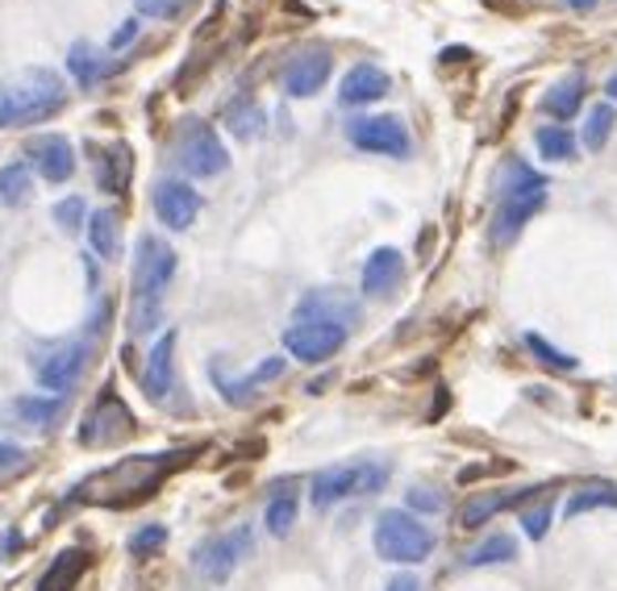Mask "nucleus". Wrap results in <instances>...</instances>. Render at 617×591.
I'll list each match as a JSON object with an SVG mask.
<instances>
[{
    "label": "nucleus",
    "mask_w": 617,
    "mask_h": 591,
    "mask_svg": "<svg viewBox=\"0 0 617 591\" xmlns=\"http://www.w3.org/2000/svg\"><path fill=\"white\" fill-rule=\"evenodd\" d=\"M184 463V454L176 450H155V454H126L113 466L96 471L92 479L80 484L75 500L84 504H105V508H129V504L155 496V487L164 484L167 475Z\"/></svg>",
    "instance_id": "obj_1"
},
{
    "label": "nucleus",
    "mask_w": 617,
    "mask_h": 591,
    "mask_svg": "<svg viewBox=\"0 0 617 591\" xmlns=\"http://www.w3.org/2000/svg\"><path fill=\"white\" fill-rule=\"evenodd\" d=\"M176 275V251L159 242L155 233H146L138 242V258H134V287H129V334L143 338L159 325V308H164V292Z\"/></svg>",
    "instance_id": "obj_2"
},
{
    "label": "nucleus",
    "mask_w": 617,
    "mask_h": 591,
    "mask_svg": "<svg viewBox=\"0 0 617 591\" xmlns=\"http://www.w3.org/2000/svg\"><path fill=\"white\" fill-rule=\"evenodd\" d=\"M67 101V88L51 67H30L18 80H9L0 88V126H25L59 113Z\"/></svg>",
    "instance_id": "obj_3"
},
{
    "label": "nucleus",
    "mask_w": 617,
    "mask_h": 591,
    "mask_svg": "<svg viewBox=\"0 0 617 591\" xmlns=\"http://www.w3.org/2000/svg\"><path fill=\"white\" fill-rule=\"evenodd\" d=\"M435 550V534L421 525L414 513H400V508H388L376 520V555L384 562H421Z\"/></svg>",
    "instance_id": "obj_4"
},
{
    "label": "nucleus",
    "mask_w": 617,
    "mask_h": 591,
    "mask_svg": "<svg viewBox=\"0 0 617 591\" xmlns=\"http://www.w3.org/2000/svg\"><path fill=\"white\" fill-rule=\"evenodd\" d=\"M388 479V463H351V466H330L313 479V504L330 508V504L346 500L351 492H380Z\"/></svg>",
    "instance_id": "obj_5"
},
{
    "label": "nucleus",
    "mask_w": 617,
    "mask_h": 591,
    "mask_svg": "<svg viewBox=\"0 0 617 591\" xmlns=\"http://www.w3.org/2000/svg\"><path fill=\"white\" fill-rule=\"evenodd\" d=\"M180 162L188 176H200V180H209V176H221L226 167H230V155H226V146L221 138L213 134V126H205V122H188L180 134Z\"/></svg>",
    "instance_id": "obj_6"
},
{
    "label": "nucleus",
    "mask_w": 617,
    "mask_h": 591,
    "mask_svg": "<svg viewBox=\"0 0 617 591\" xmlns=\"http://www.w3.org/2000/svg\"><path fill=\"white\" fill-rule=\"evenodd\" d=\"M129 433H134V416L122 404V395L105 392L96 400V409L88 412V421L80 425V442L84 446H122Z\"/></svg>",
    "instance_id": "obj_7"
},
{
    "label": "nucleus",
    "mask_w": 617,
    "mask_h": 591,
    "mask_svg": "<svg viewBox=\"0 0 617 591\" xmlns=\"http://www.w3.org/2000/svg\"><path fill=\"white\" fill-rule=\"evenodd\" d=\"M346 329L343 325H326V321H301L292 325L284 334V350H289L296 362H326L343 350Z\"/></svg>",
    "instance_id": "obj_8"
},
{
    "label": "nucleus",
    "mask_w": 617,
    "mask_h": 591,
    "mask_svg": "<svg viewBox=\"0 0 617 591\" xmlns=\"http://www.w3.org/2000/svg\"><path fill=\"white\" fill-rule=\"evenodd\" d=\"M247 555H251V529H247V525H238V529H230V534H221V538L200 546L197 550V571L205 574V579H213V583H226Z\"/></svg>",
    "instance_id": "obj_9"
},
{
    "label": "nucleus",
    "mask_w": 617,
    "mask_h": 591,
    "mask_svg": "<svg viewBox=\"0 0 617 591\" xmlns=\"http://www.w3.org/2000/svg\"><path fill=\"white\" fill-rule=\"evenodd\" d=\"M346 138L372 155H393V159L409 155V134L400 126V117H355L346 126Z\"/></svg>",
    "instance_id": "obj_10"
},
{
    "label": "nucleus",
    "mask_w": 617,
    "mask_h": 591,
    "mask_svg": "<svg viewBox=\"0 0 617 591\" xmlns=\"http://www.w3.org/2000/svg\"><path fill=\"white\" fill-rule=\"evenodd\" d=\"M84 367H88V341H63L34 362V376L42 388L67 392V388H75V379L84 376Z\"/></svg>",
    "instance_id": "obj_11"
},
{
    "label": "nucleus",
    "mask_w": 617,
    "mask_h": 591,
    "mask_svg": "<svg viewBox=\"0 0 617 591\" xmlns=\"http://www.w3.org/2000/svg\"><path fill=\"white\" fill-rule=\"evenodd\" d=\"M155 213H159V221H164L167 230L184 233L192 221H197L200 213V197L188 188V183L180 180H164L159 188H155Z\"/></svg>",
    "instance_id": "obj_12"
},
{
    "label": "nucleus",
    "mask_w": 617,
    "mask_h": 591,
    "mask_svg": "<svg viewBox=\"0 0 617 591\" xmlns=\"http://www.w3.org/2000/svg\"><path fill=\"white\" fill-rule=\"evenodd\" d=\"M30 159H34L38 176L46 183H67L75 171V150L72 143L63 138V134H42V138H34L30 143V150H25Z\"/></svg>",
    "instance_id": "obj_13"
},
{
    "label": "nucleus",
    "mask_w": 617,
    "mask_h": 591,
    "mask_svg": "<svg viewBox=\"0 0 617 591\" xmlns=\"http://www.w3.org/2000/svg\"><path fill=\"white\" fill-rule=\"evenodd\" d=\"M143 392L150 404H167L171 392H176V334L155 341L150 359H146V376H143Z\"/></svg>",
    "instance_id": "obj_14"
},
{
    "label": "nucleus",
    "mask_w": 617,
    "mask_h": 591,
    "mask_svg": "<svg viewBox=\"0 0 617 591\" xmlns=\"http://www.w3.org/2000/svg\"><path fill=\"white\" fill-rule=\"evenodd\" d=\"M330 67H334V59L326 51H305L296 54L289 63V72H284V92L289 96H317V88L330 80Z\"/></svg>",
    "instance_id": "obj_15"
},
{
    "label": "nucleus",
    "mask_w": 617,
    "mask_h": 591,
    "mask_svg": "<svg viewBox=\"0 0 617 591\" xmlns=\"http://www.w3.org/2000/svg\"><path fill=\"white\" fill-rule=\"evenodd\" d=\"M296 313H301L305 321L343 325V329H346V321H355V317H359L355 300H351V296H343L338 287H322V292H308Z\"/></svg>",
    "instance_id": "obj_16"
},
{
    "label": "nucleus",
    "mask_w": 617,
    "mask_h": 591,
    "mask_svg": "<svg viewBox=\"0 0 617 591\" xmlns=\"http://www.w3.org/2000/svg\"><path fill=\"white\" fill-rule=\"evenodd\" d=\"M546 204V192H530V197H501V213L492 221V238L505 246L517 233L526 230V221Z\"/></svg>",
    "instance_id": "obj_17"
},
{
    "label": "nucleus",
    "mask_w": 617,
    "mask_h": 591,
    "mask_svg": "<svg viewBox=\"0 0 617 591\" xmlns=\"http://www.w3.org/2000/svg\"><path fill=\"white\" fill-rule=\"evenodd\" d=\"M388 96V75L376 67V63H359L343 75V88H338V101L343 105H372V101H384Z\"/></svg>",
    "instance_id": "obj_18"
},
{
    "label": "nucleus",
    "mask_w": 617,
    "mask_h": 591,
    "mask_svg": "<svg viewBox=\"0 0 617 591\" xmlns=\"http://www.w3.org/2000/svg\"><path fill=\"white\" fill-rule=\"evenodd\" d=\"M400 275H405V258L393 246H380L364 263V292L367 296H393L400 287Z\"/></svg>",
    "instance_id": "obj_19"
},
{
    "label": "nucleus",
    "mask_w": 617,
    "mask_h": 591,
    "mask_svg": "<svg viewBox=\"0 0 617 591\" xmlns=\"http://www.w3.org/2000/svg\"><path fill=\"white\" fill-rule=\"evenodd\" d=\"M534 492H538V487H522V492H517V487H513V492H480V496H472V500L459 508V525H463V529H480V525L496 517L501 508L526 500Z\"/></svg>",
    "instance_id": "obj_20"
},
{
    "label": "nucleus",
    "mask_w": 617,
    "mask_h": 591,
    "mask_svg": "<svg viewBox=\"0 0 617 591\" xmlns=\"http://www.w3.org/2000/svg\"><path fill=\"white\" fill-rule=\"evenodd\" d=\"M126 63H117L109 54L92 51L88 42H75L72 54H67V72L80 80V84H101V80H113V75H122Z\"/></svg>",
    "instance_id": "obj_21"
},
{
    "label": "nucleus",
    "mask_w": 617,
    "mask_h": 591,
    "mask_svg": "<svg viewBox=\"0 0 617 591\" xmlns=\"http://www.w3.org/2000/svg\"><path fill=\"white\" fill-rule=\"evenodd\" d=\"M84 571H88V550H63L38 579V591H72Z\"/></svg>",
    "instance_id": "obj_22"
},
{
    "label": "nucleus",
    "mask_w": 617,
    "mask_h": 591,
    "mask_svg": "<svg viewBox=\"0 0 617 591\" xmlns=\"http://www.w3.org/2000/svg\"><path fill=\"white\" fill-rule=\"evenodd\" d=\"M88 242L101 258H117L122 254V221H117L113 209H101V213L88 217Z\"/></svg>",
    "instance_id": "obj_23"
},
{
    "label": "nucleus",
    "mask_w": 617,
    "mask_h": 591,
    "mask_svg": "<svg viewBox=\"0 0 617 591\" xmlns=\"http://www.w3.org/2000/svg\"><path fill=\"white\" fill-rule=\"evenodd\" d=\"M584 75L576 72V75H567V80H560L555 88L546 92V101H543V108L551 113V117H560V122H567V117H576V108H581V101H584Z\"/></svg>",
    "instance_id": "obj_24"
},
{
    "label": "nucleus",
    "mask_w": 617,
    "mask_h": 591,
    "mask_svg": "<svg viewBox=\"0 0 617 591\" xmlns=\"http://www.w3.org/2000/svg\"><path fill=\"white\" fill-rule=\"evenodd\" d=\"M9 412L18 416V425L46 430L59 412H63V404H59V400H46V395H21V400H13V409H9Z\"/></svg>",
    "instance_id": "obj_25"
},
{
    "label": "nucleus",
    "mask_w": 617,
    "mask_h": 591,
    "mask_svg": "<svg viewBox=\"0 0 617 591\" xmlns=\"http://www.w3.org/2000/svg\"><path fill=\"white\" fill-rule=\"evenodd\" d=\"M226 126L234 129V138L251 143V138H259V134H263V108L254 105L251 96H238L234 105L226 108Z\"/></svg>",
    "instance_id": "obj_26"
},
{
    "label": "nucleus",
    "mask_w": 617,
    "mask_h": 591,
    "mask_svg": "<svg viewBox=\"0 0 617 591\" xmlns=\"http://www.w3.org/2000/svg\"><path fill=\"white\" fill-rule=\"evenodd\" d=\"M126 176H129L126 146H113L105 155H96V180H101L105 192H126Z\"/></svg>",
    "instance_id": "obj_27"
},
{
    "label": "nucleus",
    "mask_w": 617,
    "mask_h": 591,
    "mask_svg": "<svg viewBox=\"0 0 617 591\" xmlns=\"http://www.w3.org/2000/svg\"><path fill=\"white\" fill-rule=\"evenodd\" d=\"M25 197H30V167L25 162L0 167V204L18 209V204H25Z\"/></svg>",
    "instance_id": "obj_28"
},
{
    "label": "nucleus",
    "mask_w": 617,
    "mask_h": 591,
    "mask_svg": "<svg viewBox=\"0 0 617 591\" xmlns=\"http://www.w3.org/2000/svg\"><path fill=\"white\" fill-rule=\"evenodd\" d=\"M593 508H617V487L614 484H588L567 500V517H581Z\"/></svg>",
    "instance_id": "obj_29"
},
{
    "label": "nucleus",
    "mask_w": 617,
    "mask_h": 591,
    "mask_svg": "<svg viewBox=\"0 0 617 591\" xmlns=\"http://www.w3.org/2000/svg\"><path fill=\"white\" fill-rule=\"evenodd\" d=\"M292 520H296V492H292V487H280L272 500H268V534L284 538L292 529Z\"/></svg>",
    "instance_id": "obj_30"
},
{
    "label": "nucleus",
    "mask_w": 617,
    "mask_h": 591,
    "mask_svg": "<svg viewBox=\"0 0 617 591\" xmlns=\"http://www.w3.org/2000/svg\"><path fill=\"white\" fill-rule=\"evenodd\" d=\"M534 143H538V150H543V159H551V162H567L572 155H576V138H572L563 126H543L538 134H534Z\"/></svg>",
    "instance_id": "obj_31"
},
{
    "label": "nucleus",
    "mask_w": 617,
    "mask_h": 591,
    "mask_svg": "<svg viewBox=\"0 0 617 591\" xmlns=\"http://www.w3.org/2000/svg\"><path fill=\"white\" fill-rule=\"evenodd\" d=\"M513 555H517V541L509 538V534H496V538H489L484 546H475L463 562H468V567H496V562H509Z\"/></svg>",
    "instance_id": "obj_32"
},
{
    "label": "nucleus",
    "mask_w": 617,
    "mask_h": 591,
    "mask_svg": "<svg viewBox=\"0 0 617 591\" xmlns=\"http://www.w3.org/2000/svg\"><path fill=\"white\" fill-rule=\"evenodd\" d=\"M609 129H614V105H597L584 122V150H600L609 143Z\"/></svg>",
    "instance_id": "obj_33"
},
{
    "label": "nucleus",
    "mask_w": 617,
    "mask_h": 591,
    "mask_svg": "<svg viewBox=\"0 0 617 591\" xmlns=\"http://www.w3.org/2000/svg\"><path fill=\"white\" fill-rule=\"evenodd\" d=\"M30 454L21 446H13V442H0V484L4 479H13V475H21V471H30Z\"/></svg>",
    "instance_id": "obj_34"
},
{
    "label": "nucleus",
    "mask_w": 617,
    "mask_h": 591,
    "mask_svg": "<svg viewBox=\"0 0 617 591\" xmlns=\"http://www.w3.org/2000/svg\"><path fill=\"white\" fill-rule=\"evenodd\" d=\"M526 346H530V350H534V355H538L543 362H551V367H560V371H572V367H576V359H572V355H563V350H555V346H551L546 338H538V334H526Z\"/></svg>",
    "instance_id": "obj_35"
},
{
    "label": "nucleus",
    "mask_w": 617,
    "mask_h": 591,
    "mask_svg": "<svg viewBox=\"0 0 617 591\" xmlns=\"http://www.w3.org/2000/svg\"><path fill=\"white\" fill-rule=\"evenodd\" d=\"M164 541H167L164 525H146V529H138V534L129 538V550H134V555H155Z\"/></svg>",
    "instance_id": "obj_36"
},
{
    "label": "nucleus",
    "mask_w": 617,
    "mask_h": 591,
    "mask_svg": "<svg viewBox=\"0 0 617 591\" xmlns=\"http://www.w3.org/2000/svg\"><path fill=\"white\" fill-rule=\"evenodd\" d=\"M134 9L143 18H176L184 9V0H134Z\"/></svg>",
    "instance_id": "obj_37"
},
{
    "label": "nucleus",
    "mask_w": 617,
    "mask_h": 591,
    "mask_svg": "<svg viewBox=\"0 0 617 591\" xmlns=\"http://www.w3.org/2000/svg\"><path fill=\"white\" fill-rule=\"evenodd\" d=\"M80 217H84V200H80V197L59 200V204H55V221L63 225V230H75V225H80Z\"/></svg>",
    "instance_id": "obj_38"
},
{
    "label": "nucleus",
    "mask_w": 617,
    "mask_h": 591,
    "mask_svg": "<svg viewBox=\"0 0 617 591\" xmlns=\"http://www.w3.org/2000/svg\"><path fill=\"white\" fill-rule=\"evenodd\" d=\"M546 525H551V504H543V508H534V513L522 517V529H526V538H534V541L546 534Z\"/></svg>",
    "instance_id": "obj_39"
},
{
    "label": "nucleus",
    "mask_w": 617,
    "mask_h": 591,
    "mask_svg": "<svg viewBox=\"0 0 617 591\" xmlns=\"http://www.w3.org/2000/svg\"><path fill=\"white\" fill-rule=\"evenodd\" d=\"M409 508L438 513V508H442V496H438V492H421V487H414V492H409Z\"/></svg>",
    "instance_id": "obj_40"
},
{
    "label": "nucleus",
    "mask_w": 617,
    "mask_h": 591,
    "mask_svg": "<svg viewBox=\"0 0 617 591\" xmlns=\"http://www.w3.org/2000/svg\"><path fill=\"white\" fill-rule=\"evenodd\" d=\"M134 38H138V21H126V25L113 34L109 46H113V51H122V46H126V42H134Z\"/></svg>",
    "instance_id": "obj_41"
},
{
    "label": "nucleus",
    "mask_w": 617,
    "mask_h": 591,
    "mask_svg": "<svg viewBox=\"0 0 617 591\" xmlns=\"http://www.w3.org/2000/svg\"><path fill=\"white\" fill-rule=\"evenodd\" d=\"M388 591H418V579H414V574H397V579L388 583Z\"/></svg>",
    "instance_id": "obj_42"
},
{
    "label": "nucleus",
    "mask_w": 617,
    "mask_h": 591,
    "mask_svg": "<svg viewBox=\"0 0 617 591\" xmlns=\"http://www.w3.org/2000/svg\"><path fill=\"white\" fill-rule=\"evenodd\" d=\"M576 13H588V9H597V0H567Z\"/></svg>",
    "instance_id": "obj_43"
},
{
    "label": "nucleus",
    "mask_w": 617,
    "mask_h": 591,
    "mask_svg": "<svg viewBox=\"0 0 617 591\" xmlns=\"http://www.w3.org/2000/svg\"><path fill=\"white\" fill-rule=\"evenodd\" d=\"M605 92H609V101H617V75H609V84H605Z\"/></svg>",
    "instance_id": "obj_44"
}]
</instances>
